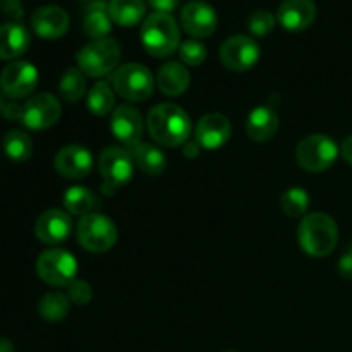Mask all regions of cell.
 Here are the masks:
<instances>
[{
    "instance_id": "30",
    "label": "cell",
    "mask_w": 352,
    "mask_h": 352,
    "mask_svg": "<svg viewBox=\"0 0 352 352\" xmlns=\"http://www.w3.org/2000/svg\"><path fill=\"white\" fill-rule=\"evenodd\" d=\"M58 91H60L62 98L65 102H79V100L85 96L86 91V79L85 74L81 72V69L72 67L69 71L64 72L60 82H58Z\"/></svg>"
},
{
    "instance_id": "28",
    "label": "cell",
    "mask_w": 352,
    "mask_h": 352,
    "mask_svg": "<svg viewBox=\"0 0 352 352\" xmlns=\"http://www.w3.org/2000/svg\"><path fill=\"white\" fill-rule=\"evenodd\" d=\"M69 309H71V299L60 292H48L38 305V313L47 322H60L69 315Z\"/></svg>"
},
{
    "instance_id": "24",
    "label": "cell",
    "mask_w": 352,
    "mask_h": 352,
    "mask_svg": "<svg viewBox=\"0 0 352 352\" xmlns=\"http://www.w3.org/2000/svg\"><path fill=\"white\" fill-rule=\"evenodd\" d=\"M131 157H133L134 165L140 168L143 174L160 175L167 167V157L158 146L150 143H140L131 148Z\"/></svg>"
},
{
    "instance_id": "9",
    "label": "cell",
    "mask_w": 352,
    "mask_h": 352,
    "mask_svg": "<svg viewBox=\"0 0 352 352\" xmlns=\"http://www.w3.org/2000/svg\"><path fill=\"white\" fill-rule=\"evenodd\" d=\"M261 55L260 45L256 40L246 34H236L226 40L220 48V60L223 67L234 72H244L258 64Z\"/></svg>"
},
{
    "instance_id": "25",
    "label": "cell",
    "mask_w": 352,
    "mask_h": 352,
    "mask_svg": "<svg viewBox=\"0 0 352 352\" xmlns=\"http://www.w3.org/2000/svg\"><path fill=\"white\" fill-rule=\"evenodd\" d=\"M109 14L119 26L133 28L144 19L146 6L143 0H110Z\"/></svg>"
},
{
    "instance_id": "7",
    "label": "cell",
    "mask_w": 352,
    "mask_h": 352,
    "mask_svg": "<svg viewBox=\"0 0 352 352\" xmlns=\"http://www.w3.org/2000/svg\"><path fill=\"white\" fill-rule=\"evenodd\" d=\"M78 241L86 251L105 253L117 243V227L102 213H89L78 223Z\"/></svg>"
},
{
    "instance_id": "17",
    "label": "cell",
    "mask_w": 352,
    "mask_h": 352,
    "mask_svg": "<svg viewBox=\"0 0 352 352\" xmlns=\"http://www.w3.org/2000/svg\"><path fill=\"white\" fill-rule=\"evenodd\" d=\"M316 6L313 0H284L277 10V21L284 30L298 33L315 23Z\"/></svg>"
},
{
    "instance_id": "20",
    "label": "cell",
    "mask_w": 352,
    "mask_h": 352,
    "mask_svg": "<svg viewBox=\"0 0 352 352\" xmlns=\"http://www.w3.org/2000/svg\"><path fill=\"white\" fill-rule=\"evenodd\" d=\"M278 116L272 107H256L246 120V133L256 143H267L277 134Z\"/></svg>"
},
{
    "instance_id": "33",
    "label": "cell",
    "mask_w": 352,
    "mask_h": 352,
    "mask_svg": "<svg viewBox=\"0 0 352 352\" xmlns=\"http://www.w3.org/2000/svg\"><path fill=\"white\" fill-rule=\"evenodd\" d=\"M275 19L274 16L268 10H254L250 17H248V30L250 33H253L254 36H267L272 30L275 28Z\"/></svg>"
},
{
    "instance_id": "19",
    "label": "cell",
    "mask_w": 352,
    "mask_h": 352,
    "mask_svg": "<svg viewBox=\"0 0 352 352\" xmlns=\"http://www.w3.org/2000/svg\"><path fill=\"white\" fill-rule=\"evenodd\" d=\"M31 28L34 33L45 40H57L69 30V16L57 6H43L31 16Z\"/></svg>"
},
{
    "instance_id": "1",
    "label": "cell",
    "mask_w": 352,
    "mask_h": 352,
    "mask_svg": "<svg viewBox=\"0 0 352 352\" xmlns=\"http://www.w3.org/2000/svg\"><path fill=\"white\" fill-rule=\"evenodd\" d=\"M146 124L150 136L162 146H181L191 136V119L174 103H160L153 107L148 113Z\"/></svg>"
},
{
    "instance_id": "40",
    "label": "cell",
    "mask_w": 352,
    "mask_h": 352,
    "mask_svg": "<svg viewBox=\"0 0 352 352\" xmlns=\"http://www.w3.org/2000/svg\"><path fill=\"white\" fill-rule=\"evenodd\" d=\"M199 150H201V146H199L198 143H188L184 146V155L186 157H191V158H195V157H198V153H199Z\"/></svg>"
},
{
    "instance_id": "18",
    "label": "cell",
    "mask_w": 352,
    "mask_h": 352,
    "mask_svg": "<svg viewBox=\"0 0 352 352\" xmlns=\"http://www.w3.org/2000/svg\"><path fill=\"white\" fill-rule=\"evenodd\" d=\"M72 222L69 215L62 210H48L43 215L38 217L34 223V234L38 239L48 246L62 244L71 236Z\"/></svg>"
},
{
    "instance_id": "32",
    "label": "cell",
    "mask_w": 352,
    "mask_h": 352,
    "mask_svg": "<svg viewBox=\"0 0 352 352\" xmlns=\"http://www.w3.org/2000/svg\"><path fill=\"white\" fill-rule=\"evenodd\" d=\"M206 47L198 40H186L179 47V57L186 65H199L206 60Z\"/></svg>"
},
{
    "instance_id": "42",
    "label": "cell",
    "mask_w": 352,
    "mask_h": 352,
    "mask_svg": "<svg viewBox=\"0 0 352 352\" xmlns=\"http://www.w3.org/2000/svg\"><path fill=\"white\" fill-rule=\"evenodd\" d=\"M3 105H6V103H3V98H2V95H0V113H2V110H3Z\"/></svg>"
},
{
    "instance_id": "22",
    "label": "cell",
    "mask_w": 352,
    "mask_h": 352,
    "mask_svg": "<svg viewBox=\"0 0 352 352\" xmlns=\"http://www.w3.org/2000/svg\"><path fill=\"white\" fill-rule=\"evenodd\" d=\"M157 85L164 95L181 96L191 85V74L181 62H167L158 71Z\"/></svg>"
},
{
    "instance_id": "15",
    "label": "cell",
    "mask_w": 352,
    "mask_h": 352,
    "mask_svg": "<svg viewBox=\"0 0 352 352\" xmlns=\"http://www.w3.org/2000/svg\"><path fill=\"white\" fill-rule=\"evenodd\" d=\"M230 136H232V126L223 113H206L196 124V143L203 150H219L230 140Z\"/></svg>"
},
{
    "instance_id": "35",
    "label": "cell",
    "mask_w": 352,
    "mask_h": 352,
    "mask_svg": "<svg viewBox=\"0 0 352 352\" xmlns=\"http://www.w3.org/2000/svg\"><path fill=\"white\" fill-rule=\"evenodd\" d=\"M0 10L3 16L10 17L12 21H21L24 16L21 0H0Z\"/></svg>"
},
{
    "instance_id": "23",
    "label": "cell",
    "mask_w": 352,
    "mask_h": 352,
    "mask_svg": "<svg viewBox=\"0 0 352 352\" xmlns=\"http://www.w3.org/2000/svg\"><path fill=\"white\" fill-rule=\"evenodd\" d=\"M112 17L109 14V3L103 0H95L88 3L82 17V30L93 40L107 38V34L112 30Z\"/></svg>"
},
{
    "instance_id": "4",
    "label": "cell",
    "mask_w": 352,
    "mask_h": 352,
    "mask_svg": "<svg viewBox=\"0 0 352 352\" xmlns=\"http://www.w3.org/2000/svg\"><path fill=\"white\" fill-rule=\"evenodd\" d=\"M120 47L112 38L91 40L78 52V69L89 78H103L117 67Z\"/></svg>"
},
{
    "instance_id": "31",
    "label": "cell",
    "mask_w": 352,
    "mask_h": 352,
    "mask_svg": "<svg viewBox=\"0 0 352 352\" xmlns=\"http://www.w3.org/2000/svg\"><path fill=\"white\" fill-rule=\"evenodd\" d=\"M309 195L306 189L302 188H291L282 195L280 205L285 215L292 217V219H299V217H306V212L309 208Z\"/></svg>"
},
{
    "instance_id": "10",
    "label": "cell",
    "mask_w": 352,
    "mask_h": 352,
    "mask_svg": "<svg viewBox=\"0 0 352 352\" xmlns=\"http://www.w3.org/2000/svg\"><path fill=\"white\" fill-rule=\"evenodd\" d=\"M100 174L110 189L127 184L134 174V160L131 151L119 146H109L102 151L98 160Z\"/></svg>"
},
{
    "instance_id": "11",
    "label": "cell",
    "mask_w": 352,
    "mask_h": 352,
    "mask_svg": "<svg viewBox=\"0 0 352 352\" xmlns=\"http://www.w3.org/2000/svg\"><path fill=\"white\" fill-rule=\"evenodd\" d=\"M38 85V71L26 60H16L6 65L0 74V89L9 98H24Z\"/></svg>"
},
{
    "instance_id": "12",
    "label": "cell",
    "mask_w": 352,
    "mask_h": 352,
    "mask_svg": "<svg viewBox=\"0 0 352 352\" xmlns=\"http://www.w3.org/2000/svg\"><path fill=\"white\" fill-rule=\"evenodd\" d=\"M60 102L50 93H38L31 96L24 105L23 122L33 131H43L54 126L60 119Z\"/></svg>"
},
{
    "instance_id": "14",
    "label": "cell",
    "mask_w": 352,
    "mask_h": 352,
    "mask_svg": "<svg viewBox=\"0 0 352 352\" xmlns=\"http://www.w3.org/2000/svg\"><path fill=\"white\" fill-rule=\"evenodd\" d=\"M55 170L65 179H85L93 170V157L81 144H67L55 155Z\"/></svg>"
},
{
    "instance_id": "21",
    "label": "cell",
    "mask_w": 352,
    "mask_h": 352,
    "mask_svg": "<svg viewBox=\"0 0 352 352\" xmlns=\"http://www.w3.org/2000/svg\"><path fill=\"white\" fill-rule=\"evenodd\" d=\"M30 33L19 23H7L0 26V58L12 60L21 57L30 47Z\"/></svg>"
},
{
    "instance_id": "37",
    "label": "cell",
    "mask_w": 352,
    "mask_h": 352,
    "mask_svg": "<svg viewBox=\"0 0 352 352\" xmlns=\"http://www.w3.org/2000/svg\"><path fill=\"white\" fill-rule=\"evenodd\" d=\"M339 274L344 278H352V246L344 253L339 261Z\"/></svg>"
},
{
    "instance_id": "5",
    "label": "cell",
    "mask_w": 352,
    "mask_h": 352,
    "mask_svg": "<svg viewBox=\"0 0 352 352\" xmlns=\"http://www.w3.org/2000/svg\"><path fill=\"white\" fill-rule=\"evenodd\" d=\"M153 74L143 64H124L112 76V88L116 95L129 102H144L153 93Z\"/></svg>"
},
{
    "instance_id": "36",
    "label": "cell",
    "mask_w": 352,
    "mask_h": 352,
    "mask_svg": "<svg viewBox=\"0 0 352 352\" xmlns=\"http://www.w3.org/2000/svg\"><path fill=\"white\" fill-rule=\"evenodd\" d=\"M148 3H150L157 12L170 14L172 10L177 9L179 0H148Z\"/></svg>"
},
{
    "instance_id": "8",
    "label": "cell",
    "mask_w": 352,
    "mask_h": 352,
    "mask_svg": "<svg viewBox=\"0 0 352 352\" xmlns=\"http://www.w3.org/2000/svg\"><path fill=\"white\" fill-rule=\"evenodd\" d=\"M38 277L48 285L64 287L76 280L78 261L65 250H48L41 253L36 260Z\"/></svg>"
},
{
    "instance_id": "41",
    "label": "cell",
    "mask_w": 352,
    "mask_h": 352,
    "mask_svg": "<svg viewBox=\"0 0 352 352\" xmlns=\"http://www.w3.org/2000/svg\"><path fill=\"white\" fill-rule=\"evenodd\" d=\"M0 352H14V346L9 339H0Z\"/></svg>"
},
{
    "instance_id": "3",
    "label": "cell",
    "mask_w": 352,
    "mask_h": 352,
    "mask_svg": "<svg viewBox=\"0 0 352 352\" xmlns=\"http://www.w3.org/2000/svg\"><path fill=\"white\" fill-rule=\"evenodd\" d=\"M141 41L153 57H168L181 47V31L170 14L153 12L143 21Z\"/></svg>"
},
{
    "instance_id": "26",
    "label": "cell",
    "mask_w": 352,
    "mask_h": 352,
    "mask_svg": "<svg viewBox=\"0 0 352 352\" xmlns=\"http://www.w3.org/2000/svg\"><path fill=\"white\" fill-rule=\"evenodd\" d=\"M96 198L88 188H82V186H72L65 191L64 195V206L71 215L76 217H86L89 213H93L95 208Z\"/></svg>"
},
{
    "instance_id": "13",
    "label": "cell",
    "mask_w": 352,
    "mask_h": 352,
    "mask_svg": "<svg viewBox=\"0 0 352 352\" xmlns=\"http://www.w3.org/2000/svg\"><path fill=\"white\" fill-rule=\"evenodd\" d=\"M181 24L186 33L191 34L192 38H208L215 33L219 17L210 3L195 0L182 7Z\"/></svg>"
},
{
    "instance_id": "43",
    "label": "cell",
    "mask_w": 352,
    "mask_h": 352,
    "mask_svg": "<svg viewBox=\"0 0 352 352\" xmlns=\"http://www.w3.org/2000/svg\"><path fill=\"white\" fill-rule=\"evenodd\" d=\"M229 352H236V351H229Z\"/></svg>"
},
{
    "instance_id": "6",
    "label": "cell",
    "mask_w": 352,
    "mask_h": 352,
    "mask_svg": "<svg viewBox=\"0 0 352 352\" xmlns=\"http://www.w3.org/2000/svg\"><path fill=\"white\" fill-rule=\"evenodd\" d=\"M339 146L327 134H309L296 148V162L308 172H323L336 164Z\"/></svg>"
},
{
    "instance_id": "38",
    "label": "cell",
    "mask_w": 352,
    "mask_h": 352,
    "mask_svg": "<svg viewBox=\"0 0 352 352\" xmlns=\"http://www.w3.org/2000/svg\"><path fill=\"white\" fill-rule=\"evenodd\" d=\"M23 112H24V107H19L17 103H6L3 105V117L9 120H23Z\"/></svg>"
},
{
    "instance_id": "16",
    "label": "cell",
    "mask_w": 352,
    "mask_h": 352,
    "mask_svg": "<svg viewBox=\"0 0 352 352\" xmlns=\"http://www.w3.org/2000/svg\"><path fill=\"white\" fill-rule=\"evenodd\" d=\"M110 129L120 143L133 148L140 144L141 136H143V117L134 107L122 105L112 112Z\"/></svg>"
},
{
    "instance_id": "29",
    "label": "cell",
    "mask_w": 352,
    "mask_h": 352,
    "mask_svg": "<svg viewBox=\"0 0 352 352\" xmlns=\"http://www.w3.org/2000/svg\"><path fill=\"white\" fill-rule=\"evenodd\" d=\"M3 153L12 162H26L33 153V141L23 131H9L3 138Z\"/></svg>"
},
{
    "instance_id": "2",
    "label": "cell",
    "mask_w": 352,
    "mask_h": 352,
    "mask_svg": "<svg viewBox=\"0 0 352 352\" xmlns=\"http://www.w3.org/2000/svg\"><path fill=\"white\" fill-rule=\"evenodd\" d=\"M299 246L313 258H325L336 250L339 229L336 220L322 212L302 217L298 229Z\"/></svg>"
},
{
    "instance_id": "39",
    "label": "cell",
    "mask_w": 352,
    "mask_h": 352,
    "mask_svg": "<svg viewBox=\"0 0 352 352\" xmlns=\"http://www.w3.org/2000/svg\"><path fill=\"white\" fill-rule=\"evenodd\" d=\"M340 153H342V158L347 162V164L352 165V134L344 140L342 146H340Z\"/></svg>"
},
{
    "instance_id": "27",
    "label": "cell",
    "mask_w": 352,
    "mask_h": 352,
    "mask_svg": "<svg viewBox=\"0 0 352 352\" xmlns=\"http://www.w3.org/2000/svg\"><path fill=\"white\" fill-rule=\"evenodd\" d=\"M113 103H116V91L105 81L95 82V86L89 89L88 98H86L88 110L98 117H103L109 112H112Z\"/></svg>"
},
{
    "instance_id": "34",
    "label": "cell",
    "mask_w": 352,
    "mask_h": 352,
    "mask_svg": "<svg viewBox=\"0 0 352 352\" xmlns=\"http://www.w3.org/2000/svg\"><path fill=\"white\" fill-rule=\"evenodd\" d=\"M69 287V299L76 305H88L93 298V291L88 282L74 280L67 285Z\"/></svg>"
}]
</instances>
